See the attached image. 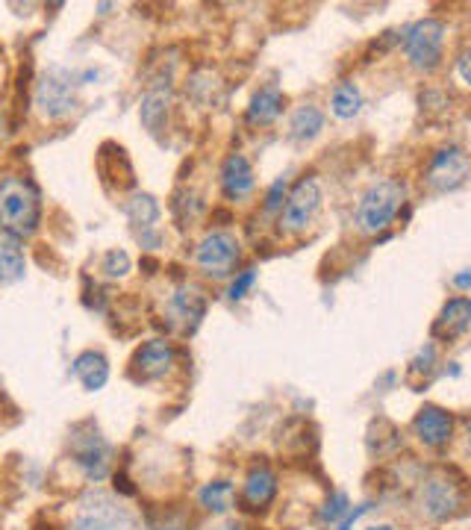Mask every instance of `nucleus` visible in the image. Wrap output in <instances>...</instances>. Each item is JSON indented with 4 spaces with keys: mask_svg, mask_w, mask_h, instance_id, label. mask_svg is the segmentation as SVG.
<instances>
[{
    "mask_svg": "<svg viewBox=\"0 0 471 530\" xmlns=\"http://www.w3.org/2000/svg\"><path fill=\"white\" fill-rule=\"evenodd\" d=\"M254 183L257 180H254V168H251L248 157L233 154V157L224 159V165H221V189H224L227 198H245V195H251Z\"/></svg>",
    "mask_w": 471,
    "mask_h": 530,
    "instance_id": "9d476101",
    "label": "nucleus"
},
{
    "mask_svg": "<svg viewBox=\"0 0 471 530\" xmlns=\"http://www.w3.org/2000/svg\"><path fill=\"white\" fill-rule=\"evenodd\" d=\"M174 366V348L162 339L145 342L133 357V377L136 380H159Z\"/></svg>",
    "mask_w": 471,
    "mask_h": 530,
    "instance_id": "6e6552de",
    "label": "nucleus"
},
{
    "mask_svg": "<svg viewBox=\"0 0 471 530\" xmlns=\"http://www.w3.org/2000/svg\"><path fill=\"white\" fill-rule=\"evenodd\" d=\"M342 510H345V495H336V501H333V504H327V510H324V519H327V522H333V519H336Z\"/></svg>",
    "mask_w": 471,
    "mask_h": 530,
    "instance_id": "cd10ccee",
    "label": "nucleus"
},
{
    "mask_svg": "<svg viewBox=\"0 0 471 530\" xmlns=\"http://www.w3.org/2000/svg\"><path fill=\"white\" fill-rule=\"evenodd\" d=\"M401 204H404V186L398 180H380L368 186L366 195L360 198L354 210V221L363 233H380L383 227L392 224Z\"/></svg>",
    "mask_w": 471,
    "mask_h": 530,
    "instance_id": "f03ea898",
    "label": "nucleus"
},
{
    "mask_svg": "<svg viewBox=\"0 0 471 530\" xmlns=\"http://www.w3.org/2000/svg\"><path fill=\"white\" fill-rule=\"evenodd\" d=\"M254 280H257V271H251V268H248V271H242V274H239V277H236V280L230 283V292H227V295H230L233 301L245 298V292H248V289L254 286Z\"/></svg>",
    "mask_w": 471,
    "mask_h": 530,
    "instance_id": "a878e982",
    "label": "nucleus"
},
{
    "mask_svg": "<svg viewBox=\"0 0 471 530\" xmlns=\"http://www.w3.org/2000/svg\"><path fill=\"white\" fill-rule=\"evenodd\" d=\"M36 104L42 109V115H45V118H53V121L71 115L74 106H77V83H74L65 71L56 68V71H51V74L39 83V89H36Z\"/></svg>",
    "mask_w": 471,
    "mask_h": 530,
    "instance_id": "423d86ee",
    "label": "nucleus"
},
{
    "mask_svg": "<svg viewBox=\"0 0 471 530\" xmlns=\"http://www.w3.org/2000/svg\"><path fill=\"white\" fill-rule=\"evenodd\" d=\"M413 427H416V436H419L424 445L439 448V445H445L451 439L454 419L445 410H439V407H424L419 416H416Z\"/></svg>",
    "mask_w": 471,
    "mask_h": 530,
    "instance_id": "9b49d317",
    "label": "nucleus"
},
{
    "mask_svg": "<svg viewBox=\"0 0 471 530\" xmlns=\"http://www.w3.org/2000/svg\"><path fill=\"white\" fill-rule=\"evenodd\" d=\"M77 463L86 469V475L101 480L106 475V448L101 439H89V448L77 451Z\"/></svg>",
    "mask_w": 471,
    "mask_h": 530,
    "instance_id": "412c9836",
    "label": "nucleus"
},
{
    "mask_svg": "<svg viewBox=\"0 0 471 530\" xmlns=\"http://www.w3.org/2000/svg\"><path fill=\"white\" fill-rule=\"evenodd\" d=\"M171 307L180 313V316L192 318V321H198V318L204 316V310H207V304H204V298L195 292V289H180L177 295H174V301H171Z\"/></svg>",
    "mask_w": 471,
    "mask_h": 530,
    "instance_id": "5701e85b",
    "label": "nucleus"
},
{
    "mask_svg": "<svg viewBox=\"0 0 471 530\" xmlns=\"http://www.w3.org/2000/svg\"><path fill=\"white\" fill-rule=\"evenodd\" d=\"M24 277V248L15 233L0 230V280L15 283Z\"/></svg>",
    "mask_w": 471,
    "mask_h": 530,
    "instance_id": "4468645a",
    "label": "nucleus"
},
{
    "mask_svg": "<svg viewBox=\"0 0 471 530\" xmlns=\"http://www.w3.org/2000/svg\"><path fill=\"white\" fill-rule=\"evenodd\" d=\"M454 286H457V289H471V271H460V274L454 277Z\"/></svg>",
    "mask_w": 471,
    "mask_h": 530,
    "instance_id": "c756f323",
    "label": "nucleus"
},
{
    "mask_svg": "<svg viewBox=\"0 0 471 530\" xmlns=\"http://www.w3.org/2000/svg\"><path fill=\"white\" fill-rule=\"evenodd\" d=\"M124 212L130 218L133 227H154L159 218V204L151 198V195H133L127 204H124Z\"/></svg>",
    "mask_w": 471,
    "mask_h": 530,
    "instance_id": "aec40b11",
    "label": "nucleus"
},
{
    "mask_svg": "<svg viewBox=\"0 0 471 530\" xmlns=\"http://www.w3.org/2000/svg\"><path fill=\"white\" fill-rule=\"evenodd\" d=\"M366 530H395L389 522H377V525H368Z\"/></svg>",
    "mask_w": 471,
    "mask_h": 530,
    "instance_id": "7c9ffc66",
    "label": "nucleus"
},
{
    "mask_svg": "<svg viewBox=\"0 0 471 530\" xmlns=\"http://www.w3.org/2000/svg\"><path fill=\"white\" fill-rule=\"evenodd\" d=\"M230 498H233V486L227 480H215V483H207L201 489V504L207 510H215V513H224L230 507Z\"/></svg>",
    "mask_w": 471,
    "mask_h": 530,
    "instance_id": "4be33fe9",
    "label": "nucleus"
},
{
    "mask_svg": "<svg viewBox=\"0 0 471 530\" xmlns=\"http://www.w3.org/2000/svg\"><path fill=\"white\" fill-rule=\"evenodd\" d=\"M469 445H471V424H469Z\"/></svg>",
    "mask_w": 471,
    "mask_h": 530,
    "instance_id": "2f4dec72",
    "label": "nucleus"
},
{
    "mask_svg": "<svg viewBox=\"0 0 471 530\" xmlns=\"http://www.w3.org/2000/svg\"><path fill=\"white\" fill-rule=\"evenodd\" d=\"M74 377L83 383V389H89V392H98V389H104L106 380H109V366H106V357L104 354H98V351H83L77 360H74Z\"/></svg>",
    "mask_w": 471,
    "mask_h": 530,
    "instance_id": "ddd939ff",
    "label": "nucleus"
},
{
    "mask_svg": "<svg viewBox=\"0 0 471 530\" xmlns=\"http://www.w3.org/2000/svg\"><path fill=\"white\" fill-rule=\"evenodd\" d=\"M442 39H445V24L436 21V18H421V21H416V24L404 33L401 45H404L407 59H410L416 68L430 71V68L439 65Z\"/></svg>",
    "mask_w": 471,
    "mask_h": 530,
    "instance_id": "7ed1b4c3",
    "label": "nucleus"
},
{
    "mask_svg": "<svg viewBox=\"0 0 471 530\" xmlns=\"http://www.w3.org/2000/svg\"><path fill=\"white\" fill-rule=\"evenodd\" d=\"M283 195H286V180H277V183L268 189V198H265V212H274L277 207H283Z\"/></svg>",
    "mask_w": 471,
    "mask_h": 530,
    "instance_id": "bb28decb",
    "label": "nucleus"
},
{
    "mask_svg": "<svg viewBox=\"0 0 471 530\" xmlns=\"http://www.w3.org/2000/svg\"><path fill=\"white\" fill-rule=\"evenodd\" d=\"M195 263H198L201 271L215 274V277L230 274L233 265L239 263V242H236V236H230V233H224V230L210 233V236L198 245Z\"/></svg>",
    "mask_w": 471,
    "mask_h": 530,
    "instance_id": "0eeeda50",
    "label": "nucleus"
},
{
    "mask_svg": "<svg viewBox=\"0 0 471 530\" xmlns=\"http://www.w3.org/2000/svg\"><path fill=\"white\" fill-rule=\"evenodd\" d=\"M274 492H277V477L271 475V469H254L248 480H245V501L254 507V510H262L271 498H274Z\"/></svg>",
    "mask_w": 471,
    "mask_h": 530,
    "instance_id": "dca6fc26",
    "label": "nucleus"
},
{
    "mask_svg": "<svg viewBox=\"0 0 471 530\" xmlns=\"http://www.w3.org/2000/svg\"><path fill=\"white\" fill-rule=\"evenodd\" d=\"M42 218L39 192L24 177H3L0 180V230L21 236H33Z\"/></svg>",
    "mask_w": 471,
    "mask_h": 530,
    "instance_id": "f257e3e1",
    "label": "nucleus"
},
{
    "mask_svg": "<svg viewBox=\"0 0 471 530\" xmlns=\"http://www.w3.org/2000/svg\"><path fill=\"white\" fill-rule=\"evenodd\" d=\"M324 130V112L318 109V106L307 104V106H298L295 109V115H292V121H289V139L292 142H313L315 136Z\"/></svg>",
    "mask_w": 471,
    "mask_h": 530,
    "instance_id": "2eb2a0df",
    "label": "nucleus"
},
{
    "mask_svg": "<svg viewBox=\"0 0 471 530\" xmlns=\"http://www.w3.org/2000/svg\"><path fill=\"white\" fill-rule=\"evenodd\" d=\"M142 124L157 136L159 130H162V124H165V115H168V92H162V89H151L148 95H145V101H142Z\"/></svg>",
    "mask_w": 471,
    "mask_h": 530,
    "instance_id": "6ab92c4d",
    "label": "nucleus"
},
{
    "mask_svg": "<svg viewBox=\"0 0 471 530\" xmlns=\"http://www.w3.org/2000/svg\"><path fill=\"white\" fill-rule=\"evenodd\" d=\"M471 171V157L460 148V145H448V148H439L430 165H427V186L433 192H454L457 186L466 183Z\"/></svg>",
    "mask_w": 471,
    "mask_h": 530,
    "instance_id": "20e7f679",
    "label": "nucleus"
},
{
    "mask_svg": "<svg viewBox=\"0 0 471 530\" xmlns=\"http://www.w3.org/2000/svg\"><path fill=\"white\" fill-rule=\"evenodd\" d=\"M321 207V186L313 177H304L295 183V189L286 198V207L280 212V224L289 233H301L313 224L315 212Z\"/></svg>",
    "mask_w": 471,
    "mask_h": 530,
    "instance_id": "39448f33",
    "label": "nucleus"
},
{
    "mask_svg": "<svg viewBox=\"0 0 471 530\" xmlns=\"http://www.w3.org/2000/svg\"><path fill=\"white\" fill-rule=\"evenodd\" d=\"M424 510L433 519H448L457 513V507L463 504V495L457 489V483H451L448 477H430L424 492H421Z\"/></svg>",
    "mask_w": 471,
    "mask_h": 530,
    "instance_id": "1a4fd4ad",
    "label": "nucleus"
},
{
    "mask_svg": "<svg viewBox=\"0 0 471 530\" xmlns=\"http://www.w3.org/2000/svg\"><path fill=\"white\" fill-rule=\"evenodd\" d=\"M280 112H283V95H280V89L265 86V89H260V92L254 95V101L248 106V121H251V124H271Z\"/></svg>",
    "mask_w": 471,
    "mask_h": 530,
    "instance_id": "f3484780",
    "label": "nucleus"
},
{
    "mask_svg": "<svg viewBox=\"0 0 471 530\" xmlns=\"http://www.w3.org/2000/svg\"><path fill=\"white\" fill-rule=\"evenodd\" d=\"M457 71H460L463 83H469L471 86V51H466L463 56H460V62H457Z\"/></svg>",
    "mask_w": 471,
    "mask_h": 530,
    "instance_id": "c85d7f7f",
    "label": "nucleus"
},
{
    "mask_svg": "<svg viewBox=\"0 0 471 530\" xmlns=\"http://www.w3.org/2000/svg\"><path fill=\"white\" fill-rule=\"evenodd\" d=\"M106 277H124L130 271V257L124 251H109L104 257Z\"/></svg>",
    "mask_w": 471,
    "mask_h": 530,
    "instance_id": "393cba45",
    "label": "nucleus"
},
{
    "mask_svg": "<svg viewBox=\"0 0 471 530\" xmlns=\"http://www.w3.org/2000/svg\"><path fill=\"white\" fill-rule=\"evenodd\" d=\"M71 530H115V516L98 507V510H83L77 516V522L71 525Z\"/></svg>",
    "mask_w": 471,
    "mask_h": 530,
    "instance_id": "b1692460",
    "label": "nucleus"
},
{
    "mask_svg": "<svg viewBox=\"0 0 471 530\" xmlns=\"http://www.w3.org/2000/svg\"><path fill=\"white\" fill-rule=\"evenodd\" d=\"M471 327V301L469 298H454L442 307V313L433 324V336L439 339H457Z\"/></svg>",
    "mask_w": 471,
    "mask_h": 530,
    "instance_id": "f8f14e48",
    "label": "nucleus"
},
{
    "mask_svg": "<svg viewBox=\"0 0 471 530\" xmlns=\"http://www.w3.org/2000/svg\"><path fill=\"white\" fill-rule=\"evenodd\" d=\"M330 109L336 118H354L360 109H363V92L354 86V83H339L333 89V98H330Z\"/></svg>",
    "mask_w": 471,
    "mask_h": 530,
    "instance_id": "a211bd4d",
    "label": "nucleus"
}]
</instances>
